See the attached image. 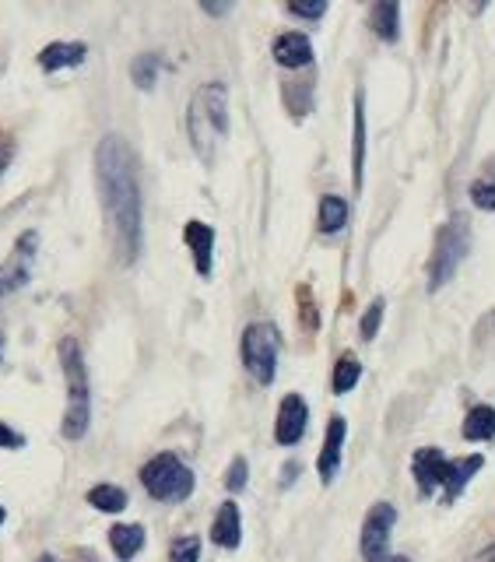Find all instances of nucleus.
<instances>
[{
  "label": "nucleus",
  "mask_w": 495,
  "mask_h": 562,
  "mask_svg": "<svg viewBox=\"0 0 495 562\" xmlns=\"http://www.w3.org/2000/svg\"><path fill=\"white\" fill-rule=\"evenodd\" d=\"M359 380H362V362L352 352H345L338 359V366H334V376H330V390L334 394H348V390H355Z\"/></svg>",
  "instance_id": "4be33fe9"
},
{
  "label": "nucleus",
  "mask_w": 495,
  "mask_h": 562,
  "mask_svg": "<svg viewBox=\"0 0 495 562\" xmlns=\"http://www.w3.org/2000/svg\"><path fill=\"white\" fill-rule=\"evenodd\" d=\"M109 548L120 562H130L144 548V527L141 524H113L109 527Z\"/></svg>",
  "instance_id": "6ab92c4d"
},
{
  "label": "nucleus",
  "mask_w": 495,
  "mask_h": 562,
  "mask_svg": "<svg viewBox=\"0 0 495 562\" xmlns=\"http://www.w3.org/2000/svg\"><path fill=\"white\" fill-rule=\"evenodd\" d=\"M471 201H474V208H481V211H495V183H488V180L471 183Z\"/></svg>",
  "instance_id": "c85d7f7f"
},
{
  "label": "nucleus",
  "mask_w": 495,
  "mask_h": 562,
  "mask_svg": "<svg viewBox=\"0 0 495 562\" xmlns=\"http://www.w3.org/2000/svg\"><path fill=\"white\" fill-rule=\"evenodd\" d=\"M246 482H250V464H246V457H236V461L229 464V475H225V489L243 492Z\"/></svg>",
  "instance_id": "cd10ccee"
},
{
  "label": "nucleus",
  "mask_w": 495,
  "mask_h": 562,
  "mask_svg": "<svg viewBox=\"0 0 495 562\" xmlns=\"http://www.w3.org/2000/svg\"><path fill=\"white\" fill-rule=\"evenodd\" d=\"M4 517H8V513H4V506H0V524H4Z\"/></svg>",
  "instance_id": "e433bc0d"
},
{
  "label": "nucleus",
  "mask_w": 495,
  "mask_h": 562,
  "mask_svg": "<svg viewBox=\"0 0 495 562\" xmlns=\"http://www.w3.org/2000/svg\"><path fill=\"white\" fill-rule=\"evenodd\" d=\"M467 253H471V222H467V215H453L436 232V250L429 257V292H439L457 278Z\"/></svg>",
  "instance_id": "20e7f679"
},
{
  "label": "nucleus",
  "mask_w": 495,
  "mask_h": 562,
  "mask_svg": "<svg viewBox=\"0 0 495 562\" xmlns=\"http://www.w3.org/2000/svg\"><path fill=\"white\" fill-rule=\"evenodd\" d=\"M201 559V538L197 534H183L169 545V562H197Z\"/></svg>",
  "instance_id": "393cba45"
},
{
  "label": "nucleus",
  "mask_w": 495,
  "mask_h": 562,
  "mask_svg": "<svg viewBox=\"0 0 495 562\" xmlns=\"http://www.w3.org/2000/svg\"><path fill=\"white\" fill-rule=\"evenodd\" d=\"M0 447H4V450H22L25 447V436L15 433L11 426H4V422H0Z\"/></svg>",
  "instance_id": "2f4dec72"
},
{
  "label": "nucleus",
  "mask_w": 495,
  "mask_h": 562,
  "mask_svg": "<svg viewBox=\"0 0 495 562\" xmlns=\"http://www.w3.org/2000/svg\"><path fill=\"white\" fill-rule=\"evenodd\" d=\"M11 159H15V137L0 130V180H4V173H8Z\"/></svg>",
  "instance_id": "7c9ffc66"
},
{
  "label": "nucleus",
  "mask_w": 495,
  "mask_h": 562,
  "mask_svg": "<svg viewBox=\"0 0 495 562\" xmlns=\"http://www.w3.org/2000/svg\"><path fill=\"white\" fill-rule=\"evenodd\" d=\"M36 562H64V559H57V555H50V552H46V555H39Z\"/></svg>",
  "instance_id": "c9c22d12"
},
{
  "label": "nucleus",
  "mask_w": 495,
  "mask_h": 562,
  "mask_svg": "<svg viewBox=\"0 0 495 562\" xmlns=\"http://www.w3.org/2000/svg\"><path fill=\"white\" fill-rule=\"evenodd\" d=\"M397 524V510L394 503H373L362 520V559L366 562H411L408 555H394L390 552V534H394Z\"/></svg>",
  "instance_id": "0eeeda50"
},
{
  "label": "nucleus",
  "mask_w": 495,
  "mask_h": 562,
  "mask_svg": "<svg viewBox=\"0 0 495 562\" xmlns=\"http://www.w3.org/2000/svg\"><path fill=\"white\" fill-rule=\"evenodd\" d=\"M141 485L151 499L158 503H183L194 492V471L180 461L176 454H155L141 468Z\"/></svg>",
  "instance_id": "39448f33"
},
{
  "label": "nucleus",
  "mask_w": 495,
  "mask_h": 562,
  "mask_svg": "<svg viewBox=\"0 0 495 562\" xmlns=\"http://www.w3.org/2000/svg\"><path fill=\"white\" fill-rule=\"evenodd\" d=\"M316 225H320L323 236H334V232H341L348 225V201L338 194H327L320 201V218H316Z\"/></svg>",
  "instance_id": "412c9836"
},
{
  "label": "nucleus",
  "mask_w": 495,
  "mask_h": 562,
  "mask_svg": "<svg viewBox=\"0 0 495 562\" xmlns=\"http://www.w3.org/2000/svg\"><path fill=\"white\" fill-rule=\"evenodd\" d=\"M95 183L106 211L113 257L120 267L137 264L144 246V201L137 180V159L120 134H106L95 145Z\"/></svg>",
  "instance_id": "f257e3e1"
},
{
  "label": "nucleus",
  "mask_w": 495,
  "mask_h": 562,
  "mask_svg": "<svg viewBox=\"0 0 495 562\" xmlns=\"http://www.w3.org/2000/svg\"><path fill=\"white\" fill-rule=\"evenodd\" d=\"M187 134L197 159L215 166V152L229 137V88L222 81H208L194 92L187 106Z\"/></svg>",
  "instance_id": "f03ea898"
},
{
  "label": "nucleus",
  "mask_w": 495,
  "mask_h": 562,
  "mask_svg": "<svg viewBox=\"0 0 495 562\" xmlns=\"http://www.w3.org/2000/svg\"><path fill=\"white\" fill-rule=\"evenodd\" d=\"M383 313H387V303H383V299H373V303H369V310L362 313V320H359V334H362V341H373L376 334H380Z\"/></svg>",
  "instance_id": "a878e982"
},
{
  "label": "nucleus",
  "mask_w": 495,
  "mask_h": 562,
  "mask_svg": "<svg viewBox=\"0 0 495 562\" xmlns=\"http://www.w3.org/2000/svg\"><path fill=\"white\" fill-rule=\"evenodd\" d=\"M88 503L99 513H123L127 510V492L120 485H95V489H88Z\"/></svg>",
  "instance_id": "5701e85b"
},
{
  "label": "nucleus",
  "mask_w": 495,
  "mask_h": 562,
  "mask_svg": "<svg viewBox=\"0 0 495 562\" xmlns=\"http://www.w3.org/2000/svg\"><path fill=\"white\" fill-rule=\"evenodd\" d=\"M474 562H495V545L492 548H485L481 555H474Z\"/></svg>",
  "instance_id": "f704fd0d"
},
{
  "label": "nucleus",
  "mask_w": 495,
  "mask_h": 562,
  "mask_svg": "<svg viewBox=\"0 0 495 562\" xmlns=\"http://www.w3.org/2000/svg\"><path fill=\"white\" fill-rule=\"evenodd\" d=\"M306 426H309L306 401H302L299 394L281 397L278 418H274V440H278V447H295V443L306 436Z\"/></svg>",
  "instance_id": "1a4fd4ad"
},
{
  "label": "nucleus",
  "mask_w": 495,
  "mask_h": 562,
  "mask_svg": "<svg viewBox=\"0 0 495 562\" xmlns=\"http://www.w3.org/2000/svg\"><path fill=\"white\" fill-rule=\"evenodd\" d=\"M57 355L67 380V408H64V422H60V433H64V440L78 443L85 440L88 426H92V390H88L85 352H81V345L74 338H64Z\"/></svg>",
  "instance_id": "7ed1b4c3"
},
{
  "label": "nucleus",
  "mask_w": 495,
  "mask_h": 562,
  "mask_svg": "<svg viewBox=\"0 0 495 562\" xmlns=\"http://www.w3.org/2000/svg\"><path fill=\"white\" fill-rule=\"evenodd\" d=\"M271 53H274V64L285 67V71H299V67L313 64V43H309V36H302V32H281V36L274 39Z\"/></svg>",
  "instance_id": "ddd939ff"
},
{
  "label": "nucleus",
  "mask_w": 495,
  "mask_h": 562,
  "mask_svg": "<svg viewBox=\"0 0 495 562\" xmlns=\"http://www.w3.org/2000/svg\"><path fill=\"white\" fill-rule=\"evenodd\" d=\"M460 433H464L467 443L495 440V408H488V404L471 408V411H467V418H464V426H460Z\"/></svg>",
  "instance_id": "aec40b11"
},
{
  "label": "nucleus",
  "mask_w": 495,
  "mask_h": 562,
  "mask_svg": "<svg viewBox=\"0 0 495 562\" xmlns=\"http://www.w3.org/2000/svg\"><path fill=\"white\" fill-rule=\"evenodd\" d=\"M158 71H162V57H158V53H141V57H134V64H130V78H134V85L141 88V92H151V88H155Z\"/></svg>",
  "instance_id": "b1692460"
},
{
  "label": "nucleus",
  "mask_w": 495,
  "mask_h": 562,
  "mask_svg": "<svg viewBox=\"0 0 495 562\" xmlns=\"http://www.w3.org/2000/svg\"><path fill=\"white\" fill-rule=\"evenodd\" d=\"M201 11H204V15L222 18V15H229V11H232V4H201Z\"/></svg>",
  "instance_id": "473e14b6"
},
{
  "label": "nucleus",
  "mask_w": 495,
  "mask_h": 562,
  "mask_svg": "<svg viewBox=\"0 0 495 562\" xmlns=\"http://www.w3.org/2000/svg\"><path fill=\"white\" fill-rule=\"evenodd\" d=\"M446 454L439 447H422L415 450L411 457V475H415V485L422 492V499L436 496V489H443V478H446Z\"/></svg>",
  "instance_id": "9d476101"
},
{
  "label": "nucleus",
  "mask_w": 495,
  "mask_h": 562,
  "mask_svg": "<svg viewBox=\"0 0 495 562\" xmlns=\"http://www.w3.org/2000/svg\"><path fill=\"white\" fill-rule=\"evenodd\" d=\"M36 253H39V232L36 229L22 232V236H18V243H15V250L8 253V260H4V264H0V299L29 285L32 264H36Z\"/></svg>",
  "instance_id": "6e6552de"
},
{
  "label": "nucleus",
  "mask_w": 495,
  "mask_h": 562,
  "mask_svg": "<svg viewBox=\"0 0 495 562\" xmlns=\"http://www.w3.org/2000/svg\"><path fill=\"white\" fill-rule=\"evenodd\" d=\"M345 436H348V422L341 415H330L327 433H323V450L316 457V471H320V482L330 485L341 471V450H345Z\"/></svg>",
  "instance_id": "9b49d317"
},
{
  "label": "nucleus",
  "mask_w": 495,
  "mask_h": 562,
  "mask_svg": "<svg viewBox=\"0 0 495 562\" xmlns=\"http://www.w3.org/2000/svg\"><path fill=\"white\" fill-rule=\"evenodd\" d=\"M88 57V46L85 43H50L39 50V67H43L46 74L53 71H64V67H81Z\"/></svg>",
  "instance_id": "dca6fc26"
},
{
  "label": "nucleus",
  "mask_w": 495,
  "mask_h": 562,
  "mask_svg": "<svg viewBox=\"0 0 495 562\" xmlns=\"http://www.w3.org/2000/svg\"><path fill=\"white\" fill-rule=\"evenodd\" d=\"M369 25H373V32L383 43H397L401 39V4H394V0L373 4L369 8Z\"/></svg>",
  "instance_id": "a211bd4d"
},
{
  "label": "nucleus",
  "mask_w": 495,
  "mask_h": 562,
  "mask_svg": "<svg viewBox=\"0 0 495 562\" xmlns=\"http://www.w3.org/2000/svg\"><path fill=\"white\" fill-rule=\"evenodd\" d=\"M295 475H299V464H285V471H281V485H292L295 482Z\"/></svg>",
  "instance_id": "72a5a7b5"
},
{
  "label": "nucleus",
  "mask_w": 495,
  "mask_h": 562,
  "mask_svg": "<svg viewBox=\"0 0 495 562\" xmlns=\"http://www.w3.org/2000/svg\"><path fill=\"white\" fill-rule=\"evenodd\" d=\"M288 15L299 18V22H320L327 15V0H292Z\"/></svg>",
  "instance_id": "bb28decb"
},
{
  "label": "nucleus",
  "mask_w": 495,
  "mask_h": 562,
  "mask_svg": "<svg viewBox=\"0 0 495 562\" xmlns=\"http://www.w3.org/2000/svg\"><path fill=\"white\" fill-rule=\"evenodd\" d=\"M183 239H187L190 253H194V267L201 278H211V264H215V229L208 222H197L190 218L183 225Z\"/></svg>",
  "instance_id": "f8f14e48"
},
{
  "label": "nucleus",
  "mask_w": 495,
  "mask_h": 562,
  "mask_svg": "<svg viewBox=\"0 0 495 562\" xmlns=\"http://www.w3.org/2000/svg\"><path fill=\"white\" fill-rule=\"evenodd\" d=\"M299 317H302V324H306V331H316V327H320V317H316V306H313V299H309L306 285H299Z\"/></svg>",
  "instance_id": "c756f323"
},
{
  "label": "nucleus",
  "mask_w": 495,
  "mask_h": 562,
  "mask_svg": "<svg viewBox=\"0 0 495 562\" xmlns=\"http://www.w3.org/2000/svg\"><path fill=\"white\" fill-rule=\"evenodd\" d=\"M0 359H4V341H0Z\"/></svg>",
  "instance_id": "4c0bfd02"
},
{
  "label": "nucleus",
  "mask_w": 495,
  "mask_h": 562,
  "mask_svg": "<svg viewBox=\"0 0 495 562\" xmlns=\"http://www.w3.org/2000/svg\"><path fill=\"white\" fill-rule=\"evenodd\" d=\"M485 468V457L481 454H471V457H460V461H450L446 464V478H443V503H457L460 496H464L467 482H471L478 471Z\"/></svg>",
  "instance_id": "4468645a"
},
{
  "label": "nucleus",
  "mask_w": 495,
  "mask_h": 562,
  "mask_svg": "<svg viewBox=\"0 0 495 562\" xmlns=\"http://www.w3.org/2000/svg\"><path fill=\"white\" fill-rule=\"evenodd\" d=\"M211 541L218 548H239V541H243V517H239V506L232 499L218 506L215 524H211Z\"/></svg>",
  "instance_id": "2eb2a0df"
},
{
  "label": "nucleus",
  "mask_w": 495,
  "mask_h": 562,
  "mask_svg": "<svg viewBox=\"0 0 495 562\" xmlns=\"http://www.w3.org/2000/svg\"><path fill=\"white\" fill-rule=\"evenodd\" d=\"M278 352H281V334L274 324L267 320H257L243 331V345H239V355H243V366L260 387H271L274 376H278Z\"/></svg>",
  "instance_id": "423d86ee"
},
{
  "label": "nucleus",
  "mask_w": 495,
  "mask_h": 562,
  "mask_svg": "<svg viewBox=\"0 0 495 562\" xmlns=\"http://www.w3.org/2000/svg\"><path fill=\"white\" fill-rule=\"evenodd\" d=\"M362 176H366V99L355 92V141H352V187L355 194L362 190Z\"/></svg>",
  "instance_id": "f3484780"
}]
</instances>
